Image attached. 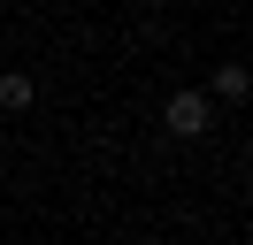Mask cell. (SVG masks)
<instances>
[{"label":"cell","instance_id":"cell-4","mask_svg":"<svg viewBox=\"0 0 253 245\" xmlns=\"http://www.w3.org/2000/svg\"><path fill=\"white\" fill-rule=\"evenodd\" d=\"M146 245H169V238H146Z\"/></svg>","mask_w":253,"mask_h":245},{"label":"cell","instance_id":"cell-2","mask_svg":"<svg viewBox=\"0 0 253 245\" xmlns=\"http://www.w3.org/2000/svg\"><path fill=\"white\" fill-rule=\"evenodd\" d=\"M31 77H23V69H0V107H8V115H23V107H31Z\"/></svg>","mask_w":253,"mask_h":245},{"label":"cell","instance_id":"cell-3","mask_svg":"<svg viewBox=\"0 0 253 245\" xmlns=\"http://www.w3.org/2000/svg\"><path fill=\"white\" fill-rule=\"evenodd\" d=\"M215 100H246V69H238V61H222V69H215Z\"/></svg>","mask_w":253,"mask_h":245},{"label":"cell","instance_id":"cell-1","mask_svg":"<svg viewBox=\"0 0 253 245\" xmlns=\"http://www.w3.org/2000/svg\"><path fill=\"white\" fill-rule=\"evenodd\" d=\"M161 122H169V138H207L215 107H207V92H176V100L161 107Z\"/></svg>","mask_w":253,"mask_h":245}]
</instances>
